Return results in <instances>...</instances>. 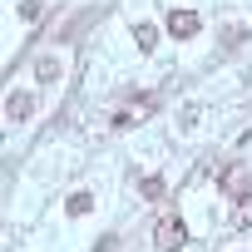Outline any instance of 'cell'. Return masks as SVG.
Masks as SVG:
<instances>
[{"label":"cell","mask_w":252,"mask_h":252,"mask_svg":"<svg viewBox=\"0 0 252 252\" xmlns=\"http://www.w3.org/2000/svg\"><path fill=\"white\" fill-rule=\"evenodd\" d=\"M168 35H173V40L198 35V15H193V10H173V15H168Z\"/></svg>","instance_id":"obj_1"},{"label":"cell","mask_w":252,"mask_h":252,"mask_svg":"<svg viewBox=\"0 0 252 252\" xmlns=\"http://www.w3.org/2000/svg\"><path fill=\"white\" fill-rule=\"evenodd\" d=\"M154 242H158V247H183V242H188V232H183V222H178V218H168L163 227H154Z\"/></svg>","instance_id":"obj_2"},{"label":"cell","mask_w":252,"mask_h":252,"mask_svg":"<svg viewBox=\"0 0 252 252\" xmlns=\"http://www.w3.org/2000/svg\"><path fill=\"white\" fill-rule=\"evenodd\" d=\"M218 188H222V193H232V198H237V193H242V188H247V173H242V168H222V178H218Z\"/></svg>","instance_id":"obj_3"},{"label":"cell","mask_w":252,"mask_h":252,"mask_svg":"<svg viewBox=\"0 0 252 252\" xmlns=\"http://www.w3.org/2000/svg\"><path fill=\"white\" fill-rule=\"evenodd\" d=\"M144 114H154V99H149V94H144V99H134V109H129V114H119V129H129V124H139Z\"/></svg>","instance_id":"obj_4"},{"label":"cell","mask_w":252,"mask_h":252,"mask_svg":"<svg viewBox=\"0 0 252 252\" xmlns=\"http://www.w3.org/2000/svg\"><path fill=\"white\" fill-rule=\"evenodd\" d=\"M232 222H237V227H252V198H242V203L232 208Z\"/></svg>","instance_id":"obj_5"},{"label":"cell","mask_w":252,"mask_h":252,"mask_svg":"<svg viewBox=\"0 0 252 252\" xmlns=\"http://www.w3.org/2000/svg\"><path fill=\"white\" fill-rule=\"evenodd\" d=\"M55 74H60V64H55V60H40V64H35V79H40V84H50Z\"/></svg>","instance_id":"obj_6"},{"label":"cell","mask_w":252,"mask_h":252,"mask_svg":"<svg viewBox=\"0 0 252 252\" xmlns=\"http://www.w3.org/2000/svg\"><path fill=\"white\" fill-rule=\"evenodd\" d=\"M30 114V94H10V119H25Z\"/></svg>","instance_id":"obj_7"},{"label":"cell","mask_w":252,"mask_h":252,"mask_svg":"<svg viewBox=\"0 0 252 252\" xmlns=\"http://www.w3.org/2000/svg\"><path fill=\"white\" fill-rule=\"evenodd\" d=\"M134 35H139V45H144V50H154V25H139Z\"/></svg>","instance_id":"obj_8"},{"label":"cell","mask_w":252,"mask_h":252,"mask_svg":"<svg viewBox=\"0 0 252 252\" xmlns=\"http://www.w3.org/2000/svg\"><path fill=\"white\" fill-rule=\"evenodd\" d=\"M163 193V178H144V198H158Z\"/></svg>","instance_id":"obj_9"}]
</instances>
